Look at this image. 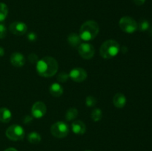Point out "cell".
I'll list each match as a JSON object with an SVG mask.
<instances>
[{
    "mask_svg": "<svg viewBox=\"0 0 152 151\" xmlns=\"http://www.w3.org/2000/svg\"><path fill=\"white\" fill-rule=\"evenodd\" d=\"M58 62L51 56H45L37 63V70L39 76L49 78L56 73L58 70Z\"/></svg>",
    "mask_w": 152,
    "mask_h": 151,
    "instance_id": "1",
    "label": "cell"
},
{
    "mask_svg": "<svg viewBox=\"0 0 152 151\" xmlns=\"http://www.w3.org/2000/svg\"><path fill=\"white\" fill-rule=\"evenodd\" d=\"M99 31V26L94 20H88L82 25L80 30V36L81 40L90 41L94 39Z\"/></svg>",
    "mask_w": 152,
    "mask_h": 151,
    "instance_id": "2",
    "label": "cell"
},
{
    "mask_svg": "<svg viewBox=\"0 0 152 151\" xmlns=\"http://www.w3.org/2000/svg\"><path fill=\"white\" fill-rule=\"evenodd\" d=\"M120 50V44L113 39L104 41L99 49V53L103 59H109L115 57Z\"/></svg>",
    "mask_w": 152,
    "mask_h": 151,
    "instance_id": "3",
    "label": "cell"
},
{
    "mask_svg": "<svg viewBox=\"0 0 152 151\" xmlns=\"http://www.w3.org/2000/svg\"><path fill=\"white\" fill-rule=\"evenodd\" d=\"M6 136L11 141H20L25 137V130L22 126L19 124H13L6 130Z\"/></svg>",
    "mask_w": 152,
    "mask_h": 151,
    "instance_id": "4",
    "label": "cell"
},
{
    "mask_svg": "<svg viewBox=\"0 0 152 151\" xmlns=\"http://www.w3.org/2000/svg\"><path fill=\"white\" fill-rule=\"evenodd\" d=\"M50 133L54 137L62 139L68 136L69 133V127L66 123L63 121H57L51 126Z\"/></svg>",
    "mask_w": 152,
    "mask_h": 151,
    "instance_id": "5",
    "label": "cell"
},
{
    "mask_svg": "<svg viewBox=\"0 0 152 151\" xmlns=\"http://www.w3.org/2000/svg\"><path fill=\"white\" fill-rule=\"evenodd\" d=\"M119 25L123 31L127 33H133L137 30V22L130 16H123L119 22Z\"/></svg>",
    "mask_w": 152,
    "mask_h": 151,
    "instance_id": "6",
    "label": "cell"
},
{
    "mask_svg": "<svg viewBox=\"0 0 152 151\" xmlns=\"http://www.w3.org/2000/svg\"><path fill=\"white\" fill-rule=\"evenodd\" d=\"M78 52L80 56L85 59H91L95 53V49L92 44L89 43H81L78 46Z\"/></svg>",
    "mask_w": 152,
    "mask_h": 151,
    "instance_id": "7",
    "label": "cell"
},
{
    "mask_svg": "<svg viewBox=\"0 0 152 151\" xmlns=\"http://www.w3.org/2000/svg\"><path fill=\"white\" fill-rule=\"evenodd\" d=\"M69 77L76 82H82L87 78L88 74L86 70L81 68H75L69 73Z\"/></svg>",
    "mask_w": 152,
    "mask_h": 151,
    "instance_id": "8",
    "label": "cell"
},
{
    "mask_svg": "<svg viewBox=\"0 0 152 151\" xmlns=\"http://www.w3.org/2000/svg\"><path fill=\"white\" fill-rule=\"evenodd\" d=\"M47 112V107L45 104L42 102H37L34 104L31 109L32 115L36 118H41L45 115Z\"/></svg>",
    "mask_w": 152,
    "mask_h": 151,
    "instance_id": "9",
    "label": "cell"
},
{
    "mask_svg": "<svg viewBox=\"0 0 152 151\" xmlns=\"http://www.w3.org/2000/svg\"><path fill=\"white\" fill-rule=\"evenodd\" d=\"M9 30L14 35L22 36L27 32L28 27L22 22H13L9 26Z\"/></svg>",
    "mask_w": 152,
    "mask_h": 151,
    "instance_id": "10",
    "label": "cell"
},
{
    "mask_svg": "<svg viewBox=\"0 0 152 151\" xmlns=\"http://www.w3.org/2000/svg\"><path fill=\"white\" fill-rule=\"evenodd\" d=\"M10 62L12 65L17 68H20L25 65V58L23 55L19 52H14L10 56Z\"/></svg>",
    "mask_w": 152,
    "mask_h": 151,
    "instance_id": "11",
    "label": "cell"
},
{
    "mask_svg": "<svg viewBox=\"0 0 152 151\" xmlns=\"http://www.w3.org/2000/svg\"><path fill=\"white\" fill-rule=\"evenodd\" d=\"M71 129L74 133L77 135H83L86 131V126L82 121H74L71 124Z\"/></svg>",
    "mask_w": 152,
    "mask_h": 151,
    "instance_id": "12",
    "label": "cell"
},
{
    "mask_svg": "<svg viewBox=\"0 0 152 151\" xmlns=\"http://www.w3.org/2000/svg\"><path fill=\"white\" fill-rule=\"evenodd\" d=\"M113 103L114 106L117 108L124 107L126 104V98L124 94L121 93H118L115 94L113 99Z\"/></svg>",
    "mask_w": 152,
    "mask_h": 151,
    "instance_id": "13",
    "label": "cell"
},
{
    "mask_svg": "<svg viewBox=\"0 0 152 151\" xmlns=\"http://www.w3.org/2000/svg\"><path fill=\"white\" fill-rule=\"evenodd\" d=\"M12 118V113L9 109L6 107L0 108V121L2 123H8Z\"/></svg>",
    "mask_w": 152,
    "mask_h": 151,
    "instance_id": "14",
    "label": "cell"
},
{
    "mask_svg": "<svg viewBox=\"0 0 152 151\" xmlns=\"http://www.w3.org/2000/svg\"><path fill=\"white\" fill-rule=\"evenodd\" d=\"M50 93L54 97H59L63 93V88L59 83H53L50 86Z\"/></svg>",
    "mask_w": 152,
    "mask_h": 151,
    "instance_id": "15",
    "label": "cell"
},
{
    "mask_svg": "<svg viewBox=\"0 0 152 151\" xmlns=\"http://www.w3.org/2000/svg\"><path fill=\"white\" fill-rule=\"evenodd\" d=\"M68 44L72 47H78L81 44V38L80 35L77 33H71L68 37Z\"/></svg>",
    "mask_w": 152,
    "mask_h": 151,
    "instance_id": "16",
    "label": "cell"
},
{
    "mask_svg": "<svg viewBox=\"0 0 152 151\" xmlns=\"http://www.w3.org/2000/svg\"><path fill=\"white\" fill-rule=\"evenodd\" d=\"M42 137L37 132H31L28 136V140L31 144H38L41 142Z\"/></svg>",
    "mask_w": 152,
    "mask_h": 151,
    "instance_id": "17",
    "label": "cell"
},
{
    "mask_svg": "<svg viewBox=\"0 0 152 151\" xmlns=\"http://www.w3.org/2000/svg\"><path fill=\"white\" fill-rule=\"evenodd\" d=\"M78 115V110L76 108H70L67 110L65 114V119L68 121H72L74 118H76Z\"/></svg>",
    "mask_w": 152,
    "mask_h": 151,
    "instance_id": "18",
    "label": "cell"
},
{
    "mask_svg": "<svg viewBox=\"0 0 152 151\" xmlns=\"http://www.w3.org/2000/svg\"><path fill=\"white\" fill-rule=\"evenodd\" d=\"M8 14V7L4 3L0 2V22L5 20Z\"/></svg>",
    "mask_w": 152,
    "mask_h": 151,
    "instance_id": "19",
    "label": "cell"
},
{
    "mask_svg": "<svg viewBox=\"0 0 152 151\" xmlns=\"http://www.w3.org/2000/svg\"><path fill=\"white\" fill-rule=\"evenodd\" d=\"M91 118L93 121H99V120H101V118L102 117V110L99 108H96V109H94L91 112Z\"/></svg>",
    "mask_w": 152,
    "mask_h": 151,
    "instance_id": "20",
    "label": "cell"
},
{
    "mask_svg": "<svg viewBox=\"0 0 152 151\" xmlns=\"http://www.w3.org/2000/svg\"><path fill=\"white\" fill-rule=\"evenodd\" d=\"M149 22L148 21L145 19H142L137 24V30H140L141 31H145L149 28Z\"/></svg>",
    "mask_w": 152,
    "mask_h": 151,
    "instance_id": "21",
    "label": "cell"
},
{
    "mask_svg": "<svg viewBox=\"0 0 152 151\" xmlns=\"http://www.w3.org/2000/svg\"><path fill=\"white\" fill-rule=\"evenodd\" d=\"M96 102H97V101H96V98L94 97V96H88L86 97V105L88 107H91L95 106L96 105Z\"/></svg>",
    "mask_w": 152,
    "mask_h": 151,
    "instance_id": "22",
    "label": "cell"
},
{
    "mask_svg": "<svg viewBox=\"0 0 152 151\" xmlns=\"http://www.w3.org/2000/svg\"><path fill=\"white\" fill-rule=\"evenodd\" d=\"M69 78V75L67 74L65 72H62L58 75L57 80L60 82H66L67 80Z\"/></svg>",
    "mask_w": 152,
    "mask_h": 151,
    "instance_id": "23",
    "label": "cell"
},
{
    "mask_svg": "<svg viewBox=\"0 0 152 151\" xmlns=\"http://www.w3.org/2000/svg\"><path fill=\"white\" fill-rule=\"evenodd\" d=\"M7 36V28L6 26L2 23H0V38H5Z\"/></svg>",
    "mask_w": 152,
    "mask_h": 151,
    "instance_id": "24",
    "label": "cell"
},
{
    "mask_svg": "<svg viewBox=\"0 0 152 151\" xmlns=\"http://www.w3.org/2000/svg\"><path fill=\"white\" fill-rule=\"evenodd\" d=\"M28 60L31 64H37L38 62V56L35 54V53H31L28 56Z\"/></svg>",
    "mask_w": 152,
    "mask_h": 151,
    "instance_id": "25",
    "label": "cell"
},
{
    "mask_svg": "<svg viewBox=\"0 0 152 151\" xmlns=\"http://www.w3.org/2000/svg\"><path fill=\"white\" fill-rule=\"evenodd\" d=\"M27 37H28V40H29V41H36V40H37V34H36L35 33H33V32L29 33H28V36H27Z\"/></svg>",
    "mask_w": 152,
    "mask_h": 151,
    "instance_id": "26",
    "label": "cell"
},
{
    "mask_svg": "<svg viewBox=\"0 0 152 151\" xmlns=\"http://www.w3.org/2000/svg\"><path fill=\"white\" fill-rule=\"evenodd\" d=\"M133 1L134 2V4L138 6L142 5L145 2V0H133Z\"/></svg>",
    "mask_w": 152,
    "mask_h": 151,
    "instance_id": "27",
    "label": "cell"
},
{
    "mask_svg": "<svg viewBox=\"0 0 152 151\" xmlns=\"http://www.w3.org/2000/svg\"><path fill=\"white\" fill-rule=\"evenodd\" d=\"M4 48H3V47H0V57H1V56H4Z\"/></svg>",
    "mask_w": 152,
    "mask_h": 151,
    "instance_id": "28",
    "label": "cell"
},
{
    "mask_svg": "<svg viewBox=\"0 0 152 151\" xmlns=\"http://www.w3.org/2000/svg\"><path fill=\"white\" fill-rule=\"evenodd\" d=\"M4 151H18V150L16 149H15V148L10 147V148H7V149H6Z\"/></svg>",
    "mask_w": 152,
    "mask_h": 151,
    "instance_id": "29",
    "label": "cell"
},
{
    "mask_svg": "<svg viewBox=\"0 0 152 151\" xmlns=\"http://www.w3.org/2000/svg\"><path fill=\"white\" fill-rule=\"evenodd\" d=\"M86 151H89V150H86Z\"/></svg>",
    "mask_w": 152,
    "mask_h": 151,
    "instance_id": "30",
    "label": "cell"
}]
</instances>
